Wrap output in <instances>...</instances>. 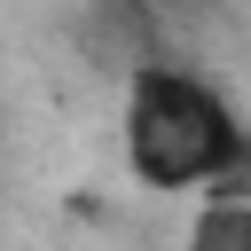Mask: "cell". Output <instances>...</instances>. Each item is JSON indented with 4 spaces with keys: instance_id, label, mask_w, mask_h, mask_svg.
<instances>
[{
    "instance_id": "1",
    "label": "cell",
    "mask_w": 251,
    "mask_h": 251,
    "mask_svg": "<svg viewBox=\"0 0 251 251\" xmlns=\"http://www.w3.org/2000/svg\"><path fill=\"white\" fill-rule=\"evenodd\" d=\"M118 149L126 173L157 196H196L220 180H251V118L235 94L180 55H133L118 94Z\"/></svg>"
},
{
    "instance_id": "2",
    "label": "cell",
    "mask_w": 251,
    "mask_h": 251,
    "mask_svg": "<svg viewBox=\"0 0 251 251\" xmlns=\"http://www.w3.org/2000/svg\"><path fill=\"white\" fill-rule=\"evenodd\" d=\"M180 251H251V180L196 188V212L180 227Z\"/></svg>"
}]
</instances>
